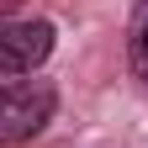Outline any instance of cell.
Listing matches in <instances>:
<instances>
[{"instance_id":"cell-4","label":"cell","mask_w":148,"mask_h":148,"mask_svg":"<svg viewBox=\"0 0 148 148\" xmlns=\"http://www.w3.org/2000/svg\"><path fill=\"white\" fill-rule=\"evenodd\" d=\"M21 5H27V0H0V21H11V16L21 11Z\"/></svg>"},{"instance_id":"cell-1","label":"cell","mask_w":148,"mask_h":148,"mask_svg":"<svg viewBox=\"0 0 148 148\" xmlns=\"http://www.w3.org/2000/svg\"><path fill=\"white\" fill-rule=\"evenodd\" d=\"M58 116V85L53 79H5L0 85V148H21L48 132Z\"/></svg>"},{"instance_id":"cell-3","label":"cell","mask_w":148,"mask_h":148,"mask_svg":"<svg viewBox=\"0 0 148 148\" xmlns=\"http://www.w3.org/2000/svg\"><path fill=\"white\" fill-rule=\"evenodd\" d=\"M127 74L148 79V0H138L132 21H127Z\"/></svg>"},{"instance_id":"cell-2","label":"cell","mask_w":148,"mask_h":148,"mask_svg":"<svg viewBox=\"0 0 148 148\" xmlns=\"http://www.w3.org/2000/svg\"><path fill=\"white\" fill-rule=\"evenodd\" d=\"M58 48V27L48 16H27V21H0V85L5 79H32L37 69Z\"/></svg>"}]
</instances>
